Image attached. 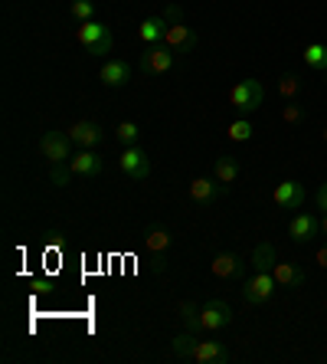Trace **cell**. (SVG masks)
I'll list each match as a JSON object with an SVG mask.
<instances>
[{"label": "cell", "instance_id": "1", "mask_svg": "<svg viewBox=\"0 0 327 364\" xmlns=\"http://www.w3.org/2000/svg\"><path fill=\"white\" fill-rule=\"evenodd\" d=\"M170 230L160 227V223H151V227L141 233V246L144 253L151 256V269L154 272H164L167 269V256H170Z\"/></svg>", "mask_w": 327, "mask_h": 364}, {"label": "cell", "instance_id": "2", "mask_svg": "<svg viewBox=\"0 0 327 364\" xmlns=\"http://www.w3.org/2000/svg\"><path fill=\"white\" fill-rule=\"evenodd\" d=\"M76 40L79 46H82L89 56H105V53H111V30L105 23H99V20H85V23L76 26Z\"/></svg>", "mask_w": 327, "mask_h": 364}, {"label": "cell", "instance_id": "3", "mask_svg": "<svg viewBox=\"0 0 327 364\" xmlns=\"http://www.w3.org/2000/svg\"><path fill=\"white\" fill-rule=\"evenodd\" d=\"M262 99H265V89H262L259 79H239V82L229 89V102H233V109L239 112V115H245V119L259 109Z\"/></svg>", "mask_w": 327, "mask_h": 364}, {"label": "cell", "instance_id": "4", "mask_svg": "<svg viewBox=\"0 0 327 364\" xmlns=\"http://www.w3.org/2000/svg\"><path fill=\"white\" fill-rule=\"evenodd\" d=\"M226 325H233V309L226 302H219V299H210V302L200 305V315H196L193 331L203 335V331H219V328H226Z\"/></svg>", "mask_w": 327, "mask_h": 364}, {"label": "cell", "instance_id": "5", "mask_svg": "<svg viewBox=\"0 0 327 364\" xmlns=\"http://www.w3.org/2000/svg\"><path fill=\"white\" fill-rule=\"evenodd\" d=\"M118 168L125 171V178L131 181H148L151 178V154L144 151L141 144H128L121 158H118Z\"/></svg>", "mask_w": 327, "mask_h": 364}, {"label": "cell", "instance_id": "6", "mask_svg": "<svg viewBox=\"0 0 327 364\" xmlns=\"http://www.w3.org/2000/svg\"><path fill=\"white\" fill-rule=\"evenodd\" d=\"M174 63H177V53L170 50L167 43H154V46H148L141 53V69L148 76H167L174 69Z\"/></svg>", "mask_w": 327, "mask_h": 364}, {"label": "cell", "instance_id": "7", "mask_svg": "<svg viewBox=\"0 0 327 364\" xmlns=\"http://www.w3.org/2000/svg\"><path fill=\"white\" fill-rule=\"evenodd\" d=\"M40 154L50 164H69V158H72V138H69V132H46L40 138Z\"/></svg>", "mask_w": 327, "mask_h": 364}, {"label": "cell", "instance_id": "8", "mask_svg": "<svg viewBox=\"0 0 327 364\" xmlns=\"http://www.w3.org/2000/svg\"><path fill=\"white\" fill-rule=\"evenodd\" d=\"M275 276L272 272H255L252 279H245V286H243V299H245V305H265V302H272V296H275Z\"/></svg>", "mask_w": 327, "mask_h": 364}, {"label": "cell", "instance_id": "9", "mask_svg": "<svg viewBox=\"0 0 327 364\" xmlns=\"http://www.w3.org/2000/svg\"><path fill=\"white\" fill-rule=\"evenodd\" d=\"M272 200H275L282 210H301L304 200H308V191H304V184H298V181H282V184L275 187Z\"/></svg>", "mask_w": 327, "mask_h": 364}, {"label": "cell", "instance_id": "10", "mask_svg": "<svg viewBox=\"0 0 327 364\" xmlns=\"http://www.w3.org/2000/svg\"><path fill=\"white\" fill-rule=\"evenodd\" d=\"M187 191H190L193 203H203V207H206V203H213L216 197L226 194L229 184H223V181H216V178H193Z\"/></svg>", "mask_w": 327, "mask_h": 364}, {"label": "cell", "instance_id": "11", "mask_svg": "<svg viewBox=\"0 0 327 364\" xmlns=\"http://www.w3.org/2000/svg\"><path fill=\"white\" fill-rule=\"evenodd\" d=\"M190 361L196 364H226L229 361V348L223 341H196L190 351Z\"/></svg>", "mask_w": 327, "mask_h": 364}, {"label": "cell", "instance_id": "12", "mask_svg": "<svg viewBox=\"0 0 327 364\" xmlns=\"http://www.w3.org/2000/svg\"><path fill=\"white\" fill-rule=\"evenodd\" d=\"M69 168H72V174H79V178H99L101 168H105V161H101L92 148H82L79 154L69 158Z\"/></svg>", "mask_w": 327, "mask_h": 364}, {"label": "cell", "instance_id": "13", "mask_svg": "<svg viewBox=\"0 0 327 364\" xmlns=\"http://www.w3.org/2000/svg\"><path fill=\"white\" fill-rule=\"evenodd\" d=\"M318 230H321L318 217H311V213H298V217L288 223V237L301 246V243H311V240L318 237Z\"/></svg>", "mask_w": 327, "mask_h": 364}, {"label": "cell", "instance_id": "14", "mask_svg": "<svg viewBox=\"0 0 327 364\" xmlns=\"http://www.w3.org/2000/svg\"><path fill=\"white\" fill-rule=\"evenodd\" d=\"M164 43H167L174 53H190L196 43H200V36L193 33L190 26H184V23H170L167 26V36H164Z\"/></svg>", "mask_w": 327, "mask_h": 364}, {"label": "cell", "instance_id": "15", "mask_svg": "<svg viewBox=\"0 0 327 364\" xmlns=\"http://www.w3.org/2000/svg\"><path fill=\"white\" fill-rule=\"evenodd\" d=\"M210 269H213L216 279H235V276H243L245 263H243V256L239 253H219V256H213Z\"/></svg>", "mask_w": 327, "mask_h": 364}, {"label": "cell", "instance_id": "16", "mask_svg": "<svg viewBox=\"0 0 327 364\" xmlns=\"http://www.w3.org/2000/svg\"><path fill=\"white\" fill-rule=\"evenodd\" d=\"M99 79H101V85H109V89H121V85H128V79H131V66L121 60H109L99 69Z\"/></svg>", "mask_w": 327, "mask_h": 364}, {"label": "cell", "instance_id": "17", "mask_svg": "<svg viewBox=\"0 0 327 364\" xmlns=\"http://www.w3.org/2000/svg\"><path fill=\"white\" fill-rule=\"evenodd\" d=\"M69 138L76 144H82V148H95V144H101L105 132H101V125H95V122H76V125L69 128Z\"/></svg>", "mask_w": 327, "mask_h": 364}, {"label": "cell", "instance_id": "18", "mask_svg": "<svg viewBox=\"0 0 327 364\" xmlns=\"http://www.w3.org/2000/svg\"><path fill=\"white\" fill-rule=\"evenodd\" d=\"M272 276H275V282L278 286H292V289H298V286H304V269L298 263H275L272 266Z\"/></svg>", "mask_w": 327, "mask_h": 364}, {"label": "cell", "instance_id": "19", "mask_svg": "<svg viewBox=\"0 0 327 364\" xmlns=\"http://www.w3.org/2000/svg\"><path fill=\"white\" fill-rule=\"evenodd\" d=\"M167 20L164 17H148L141 26H138V36H141L148 46H154V43H164V36H167Z\"/></svg>", "mask_w": 327, "mask_h": 364}, {"label": "cell", "instance_id": "20", "mask_svg": "<svg viewBox=\"0 0 327 364\" xmlns=\"http://www.w3.org/2000/svg\"><path fill=\"white\" fill-rule=\"evenodd\" d=\"M275 246L272 243H259L255 250H252V266H255V272H272V266H275Z\"/></svg>", "mask_w": 327, "mask_h": 364}, {"label": "cell", "instance_id": "21", "mask_svg": "<svg viewBox=\"0 0 327 364\" xmlns=\"http://www.w3.org/2000/svg\"><path fill=\"white\" fill-rule=\"evenodd\" d=\"M213 178L233 187L235 178H239V164H235L233 158H226V154H223V158H216V161H213Z\"/></svg>", "mask_w": 327, "mask_h": 364}, {"label": "cell", "instance_id": "22", "mask_svg": "<svg viewBox=\"0 0 327 364\" xmlns=\"http://www.w3.org/2000/svg\"><path fill=\"white\" fill-rule=\"evenodd\" d=\"M278 95L285 102H298V95H301V76L298 73H285V76L278 79Z\"/></svg>", "mask_w": 327, "mask_h": 364}, {"label": "cell", "instance_id": "23", "mask_svg": "<svg viewBox=\"0 0 327 364\" xmlns=\"http://www.w3.org/2000/svg\"><path fill=\"white\" fill-rule=\"evenodd\" d=\"M304 66L324 73L327 69V46L324 43H308V50H304Z\"/></svg>", "mask_w": 327, "mask_h": 364}, {"label": "cell", "instance_id": "24", "mask_svg": "<svg viewBox=\"0 0 327 364\" xmlns=\"http://www.w3.org/2000/svg\"><path fill=\"white\" fill-rule=\"evenodd\" d=\"M200 341V335L196 331H180L174 341H170V351H174L177 358H184V361H190V351H193V345Z\"/></svg>", "mask_w": 327, "mask_h": 364}, {"label": "cell", "instance_id": "25", "mask_svg": "<svg viewBox=\"0 0 327 364\" xmlns=\"http://www.w3.org/2000/svg\"><path fill=\"white\" fill-rule=\"evenodd\" d=\"M255 135V128H252V122L245 119H235L233 125H229V141H235V144H243V141H249V138Z\"/></svg>", "mask_w": 327, "mask_h": 364}, {"label": "cell", "instance_id": "26", "mask_svg": "<svg viewBox=\"0 0 327 364\" xmlns=\"http://www.w3.org/2000/svg\"><path fill=\"white\" fill-rule=\"evenodd\" d=\"M115 138L121 144H138V138H141V128H138V122H121V125L115 128Z\"/></svg>", "mask_w": 327, "mask_h": 364}, {"label": "cell", "instance_id": "27", "mask_svg": "<svg viewBox=\"0 0 327 364\" xmlns=\"http://www.w3.org/2000/svg\"><path fill=\"white\" fill-rule=\"evenodd\" d=\"M69 14L79 20V23H85V20L95 17V0H72V7H69Z\"/></svg>", "mask_w": 327, "mask_h": 364}, {"label": "cell", "instance_id": "28", "mask_svg": "<svg viewBox=\"0 0 327 364\" xmlns=\"http://www.w3.org/2000/svg\"><path fill=\"white\" fill-rule=\"evenodd\" d=\"M69 181H72V168L69 164H50V184L66 187Z\"/></svg>", "mask_w": 327, "mask_h": 364}, {"label": "cell", "instance_id": "29", "mask_svg": "<svg viewBox=\"0 0 327 364\" xmlns=\"http://www.w3.org/2000/svg\"><path fill=\"white\" fill-rule=\"evenodd\" d=\"M282 122H285V125H301V122H304V109L298 105V102H288L285 109H282Z\"/></svg>", "mask_w": 327, "mask_h": 364}, {"label": "cell", "instance_id": "30", "mask_svg": "<svg viewBox=\"0 0 327 364\" xmlns=\"http://www.w3.org/2000/svg\"><path fill=\"white\" fill-rule=\"evenodd\" d=\"M164 20H167V23H184V7H180V4H170V7L164 10Z\"/></svg>", "mask_w": 327, "mask_h": 364}, {"label": "cell", "instance_id": "31", "mask_svg": "<svg viewBox=\"0 0 327 364\" xmlns=\"http://www.w3.org/2000/svg\"><path fill=\"white\" fill-rule=\"evenodd\" d=\"M314 263H318L321 269H327V240L318 246V253H314Z\"/></svg>", "mask_w": 327, "mask_h": 364}, {"label": "cell", "instance_id": "32", "mask_svg": "<svg viewBox=\"0 0 327 364\" xmlns=\"http://www.w3.org/2000/svg\"><path fill=\"white\" fill-rule=\"evenodd\" d=\"M314 200H318V207H321V210H327V181L318 187V194H314Z\"/></svg>", "mask_w": 327, "mask_h": 364}, {"label": "cell", "instance_id": "33", "mask_svg": "<svg viewBox=\"0 0 327 364\" xmlns=\"http://www.w3.org/2000/svg\"><path fill=\"white\" fill-rule=\"evenodd\" d=\"M321 233H324V237H327V217H324V220H321Z\"/></svg>", "mask_w": 327, "mask_h": 364}, {"label": "cell", "instance_id": "34", "mask_svg": "<svg viewBox=\"0 0 327 364\" xmlns=\"http://www.w3.org/2000/svg\"><path fill=\"white\" fill-rule=\"evenodd\" d=\"M324 144H327V128H324Z\"/></svg>", "mask_w": 327, "mask_h": 364}, {"label": "cell", "instance_id": "35", "mask_svg": "<svg viewBox=\"0 0 327 364\" xmlns=\"http://www.w3.org/2000/svg\"><path fill=\"white\" fill-rule=\"evenodd\" d=\"M324 76H327V69H324Z\"/></svg>", "mask_w": 327, "mask_h": 364}]
</instances>
